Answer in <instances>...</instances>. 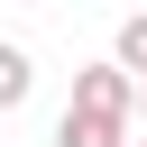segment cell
I'll list each match as a JSON object with an SVG mask.
<instances>
[{
	"instance_id": "6da1fadb",
	"label": "cell",
	"mask_w": 147,
	"mask_h": 147,
	"mask_svg": "<svg viewBox=\"0 0 147 147\" xmlns=\"http://www.w3.org/2000/svg\"><path fill=\"white\" fill-rule=\"evenodd\" d=\"M74 110H101V119H129L138 110V74L110 55V64H83L74 74Z\"/></svg>"
},
{
	"instance_id": "7a4b0ae2",
	"label": "cell",
	"mask_w": 147,
	"mask_h": 147,
	"mask_svg": "<svg viewBox=\"0 0 147 147\" xmlns=\"http://www.w3.org/2000/svg\"><path fill=\"white\" fill-rule=\"evenodd\" d=\"M55 147H129V119H101V110H74V101H64Z\"/></svg>"
},
{
	"instance_id": "3957f363",
	"label": "cell",
	"mask_w": 147,
	"mask_h": 147,
	"mask_svg": "<svg viewBox=\"0 0 147 147\" xmlns=\"http://www.w3.org/2000/svg\"><path fill=\"white\" fill-rule=\"evenodd\" d=\"M37 92V64H28V46H0V110H18Z\"/></svg>"
},
{
	"instance_id": "277c9868",
	"label": "cell",
	"mask_w": 147,
	"mask_h": 147,
	"mask_svg": "<svg viewBox=\"0 0 147 147\" xmlns=\"http://www.w3.org/2000/svg\"><path fill=\"white\" fill-rule=\"evenodd\" d=\"M119 64L147 83V9H138V18H119Z\"/></svg>"
},
{
	"instance_id": "5b68a950",
	"label": "cell",
	"mask_w": 147,
	"mask_h": 147,
	"mask_svg": "<svg viewBox=\"0 0 147 147\" xmlns=\"http://www.w3.org/2000/svg\"><path fill=\"white\" fill-rule=\"evenodd\" d=\"M138 110H147V83H138Z\"/></svg>"
}]
</instances>
